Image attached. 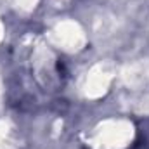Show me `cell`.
<instances>
[{
  "mask_svg": "<svg viewBox=\"0 0 149 149\" xmlns=\"http://www.w3.org/2000/svg\"><path fill=\"white\" fill-rule=\"evenodd\" d=\"M134 149H149V120L144 125V130H141V137L135 142V148Z\"/></svg>",
  "mask_w": 149,
  "mask_h": 149,
  "instance_id": "6da1fadb",
  "label": "cell"
}]
</instances>
